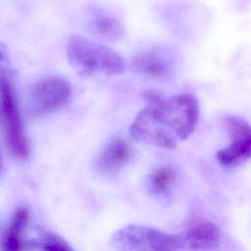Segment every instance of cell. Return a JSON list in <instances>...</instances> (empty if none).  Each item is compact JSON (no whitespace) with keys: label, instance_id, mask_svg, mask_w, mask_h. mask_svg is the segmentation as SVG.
Listing matches in <instances>:
<instances>
[{"label":"cell","instance_id":"obj_2","mask_svg":"<svg viewBox=\"0 0 251 251\" xmlns=\"http://www.w3.org/2000/svg\"><path fill=\"white\" fill-rule=\"evenodd\" d=\"M67 57L73 68L81 75H113L125 70V61L119 53L78 34H74L69 38Z\"/></svg>","mask_w":251,"mask_h":251},{"label":"cell","instance_id":"obj_6","mask_svg":"<svg viewBox=\"0 0 251 251\" xmlns=\"http://www.w3.org/2000/svg\"><path fill=\"white\" fill-rule=\"evenodd\" d=\"M224 127L230 142L217 152V159L222 166L232 168L251 158V125L238 116H227Z\"/></svg>","mask_w":251,"mask_h":251},{"label":"cell","instance_id":"obj_4","mask_svg":"<svg viewBox=\"0 0 251 251\" xmlns=\"http://www.w3.org/2000/svg\"><path fill=\"white\" fill-rule=\"evenodd\" d=\"M117 251H182L181 234H172L160 229L130 225L117 230L111 238Z\"/></svg>","mask_w":251,"mask_h":251},{"label":"cell","instance_id":"obj_5","mask_svg":"<svg viewBox=\"0 0 251 251\" xmlns=\"http://www.w3.org/2000/svg\"><path fill=\"white\" fill-rule=\"evenodd\" d=\"M72 94L69 81L59 76H47L36 81L29 90V111L34 117L51 114L63 107Z\"/></svg>","mask_w":251,"mask_h":251},{"label":"cell","instance_id":"obj_13","mask_svg":"<svg viewBox=\"0 0 251 251\" xmlns=\"http://www.w3.org/2000/svg\"><path fill=\"white\" fill-rule=\"evenodd\" d=\"M174 179L175 174L170 167H161L155 170L150 176L151 185L158 192L167 190L173 183Z\"/></svg>","mask_w":251,"mask_h":251},{"label":"cell","instance_id":"obj_7","mask_svg":"<svg viewBox=\"0 0 251 251\" xmlns=\"http://www.w3.org/2000/svg\"><path fill=\"white\" fill-rule=\"evenodd\" d=\"M30 222V212L27 207L17 208L4 229L1 239V251H25L26 242L25 239V230Z\"/></svg>","mask_w":251,"mask_h":251},{"label":"cell","instance_id":"obj_1","mask_svg":"<svg viewBox=\"0 0 251 251\" xmlns=\"http://www.w3.org/2000/svg\"><path fill=\"white\" fill-rule=\"evenodd\" d=\"M200 107L195 96L177 94L162 96L148 103L134 118L129 134L136 141L164 149L176 148L197 126Z\"/></svg>","mask_w":251,"mask_h":251},{"label":"cell","instance_id":"obj_14","mask_svg":"<svg viewBox=\"0 0 251 251\" xmlns=\"http://www.w3.org/2000/svg\"><path fill=\"white\" fill-rule=\"evenodd\" d=\"M9 70V61L5 46L0 43V72Z\"/></svg>","mask_w":251,"mask_h":251},{"label":"cell","instance_id":"obj_10","mask_svg":"<svg viewBox=\"0 0 251 251\" xmlns=\"http://www.w3.org/2000/svg\"><path fill=\"white\" fill-rule=\"evenodd\" d=\"M131 66L137 73L154 78H163L166 76L170 68L167 61L154 51L136 55L131 61Z\"/></svg>","mask_w":251,"mask_h":251},{"label":"cell","instance_id":"obj_3","mask_svg":"<svg viewBox=\"0 0 251 251\" xmlns=\"http://www.w3.org/2000/svg\"><path fill=\"white\" fill-rule=\"evenodd\" d=\"M0 119L9 152L19 160L27 159L29 143L24 130L10 69L0 72Z\"/></svg>","mask_w":251,"mask_h":251},{"label":"cell","instance_id":"obj_9","mask_svg":"<svg viewBox=\"0 0 251 251\" xmlns=\"http://www.w3.org/2000/svg\"><path fill=\"white\" fill-rule=\"evenodd\" d=\"M130 157V147L121 138L111 140L98 157V168L104 173H113L121 170Z\"/></svg>","mask_w":251,"mask_h":251},{"label":"cell","instance_id":"obj_12","mask_svg":"<svg viewBox=\"0 0 251 251\" xmlns=\"http://www.w3.org/2000/svg\"><path fill=\"white\" fill-rule=\"evenodd\" d=\"M36 246L42 251H75L63 237L54 233L42 234Z\"/></svg>","mask_w":251,"mask_h":251},{"label":"cell","instance_id":"obj_11","mask_svg":"<svg viewBox=\"0 0 251 251\" xmlns=\"http://www.w3.org/2000/svg\"><path fill=\"white\" fill-rule=\"evenodd\" d=\"M94 30L103 38L117 40L123 34V27L120 22L109 16H99L93 23Z\"/></svg>","mask_w":251,"mask_h":251},{"label":"cell","instance_id":"obj_8","mask_svg":"<svg viewBox=\"0 0 251 251\" xmlns=\"http://www.w3.org/2000/svg\"><path fill=\"white\" fill-rule=\"evenodd\" d=\"M184 249L211 251L221 242V231L213 223L200 224L181 234Z\"/></svg>","mask_w":251,"mask_h":251}]
</instances>
